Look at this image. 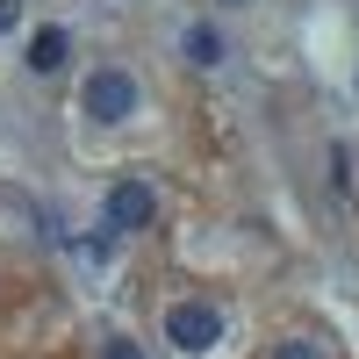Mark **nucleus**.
I'll return each mask as SVG.
<instances>
[{"mask_svg": "<svg viewBox=\"0 0 359 359\" xmlns=\"http://www.w3.org/2000/svg\"><path fill=\"white\" fill-rule=\"evenodd\" d=\"M79 108L94 115V123H130L137 115V79L123 72V65H101V72H86V94H79Z\"/></svg>", "mask_w": 359, "mask_h": 359, "instance_id": "f257e3e1", "label": "nucleus"}, {"mask_svg": "<svg viewBox=\"0 0 359 359\" xmlns=\"http://www.w3.org/2000/svg\"><path fill=\"white\" fill-rule=\"evenodd\" d=\"M65 57H72V36H65V29H36V36H29V72H57V65H65Z\"/></svg>", "mask_w": 359, "mask_h": 359, "instance_id": "20e7f679", "label": "nucleus"}, {"mask_svg": "<svg viewBox=\"0 0 359 359\" xmlns=\"http://www.w3.org/2000/svg\"><path fill=\"white\" fill-rule=\"evenodd\" d=\"M180 50H187V65H223V36L208 22H194L187 36H180Z\"/></svg>", "mask_w": 359, "mask_h": 359, "instance_id": "39448f33", "label": "nucleus"}, {"mask_svg": "<svg viewBox=\"0 0 359 359\" xmlns=\"http://www.w3.org/2000/svg\"><path fill=\"white\" fill-rule=\"evenodd\" d=\"M273 359H323V352H316V345H309V338H287V345H280V352H273Z\"/></svg>", "mask_w": 359, "mask_h": 359, "instance_id": "423d86ee", "label": "nucleus"}, {"mask_svg": "<svg viewBox=\"0 0 359 359\" xmlns=\"http://www.w3.org/2000/svg\"><path fill=\"white\" fill-rule=\"evenodd\" d=\"M151 187H144V180H115V187H108V201H101V223L115 230V237H130V230H144V223H151Z\"/></svg>", "mask_w": 359, "mask_h": 359, "instance_id": "7ed1b4c3", "label": "nucleus"}, {"mask_svg": "<svg viewBox=\"0 0 359 359\" xmlns=\"http://www.w3.org/2000/svg\"><path fill=\"white\" fill-rule=\"evenodd\" d=\"M165 338H172L180 352L223 345V309H216V302H172V309H165Z\"/></svg>", "mask_w": 359, "mask_h": 359, "instance_id": "f03ea898", "label": "nucleus"}, {"mask_svg": "<svg viewBox=\"0 0 359 359\" xmlns=\"http://www.w3.org/2000/svg\"><path fill=\"white\" fill-rule=\"evenodd\" d=\"M101 359H144V352H137L130 338H108V345H101Z\"/></svg>", "mask_w": 359, "mask_h": 359, "instance_id": "0eeeda50", "label": "nucleus"}, {"mask_svg": "<svg viewBox=\"0 0 359 359\" xmlns=\"http://www.w3.org/2000/svg\"><path fill=\"white\" fill-rule=\"evenodd\" d=\"M15 22H22V0H0V36H8Z\"/></svg>", "mask_w": 359, "mask_h": 359, "instance_id": "6e6552de", "label": "nucleus"}]
</instances>
